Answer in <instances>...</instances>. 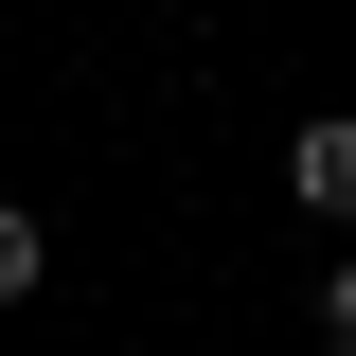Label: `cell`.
Masks as SVG:
<instances>
[{"instance_id": "6da1fadb", "label": "cell", "mask_w": 356, "mask_h": 356, "mask_svg": "<svg viewBox=\"0 0 356 356\" xmlns=\"http://www.w3.org/2000/svg\"><path fill=\"white\" fill-rule=\"evenodd\" d=\"M285 196H303L321 232H356V107H321V125L285 143Z\"/></svg>"}, {"instance_id": "7a4b0ae2", "label": "cell", "mask_w": 356, "mask_h": 356, "mask_svg": "<svg viewBox=\"0 0 356 356\" xmlns=\"http://www.w3.org/2000/svg\"><path fill=\"white\" fill-rule=\"evenodd\" d=\"M36 267H54V232L18 214V196H0V303H36Z\"/></svg>"}, {"instance_id": "3957f363", "label": "cell", "mask_w": 356, "mask_h": 356, "mask_svg": "<svg viewBox=\"0 0 356 356\" xmlns=\"http://www.w3.org/2000/svg\"><path fill=\"white\" fill-rule=\"evenodd\" d=\"M321 339H339V356H356V267H339V285H321Z\"/></svg>"}]
</instances>
